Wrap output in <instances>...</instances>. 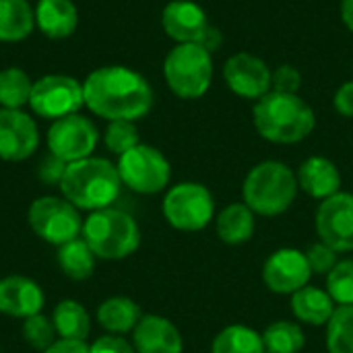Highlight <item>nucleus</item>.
Returning a JSON list of instances; mask_svg holds the SVG:
<instances>
[{"instance_id": "nucleus-1", "label": "nucleus", "mask_w": 353, "mask_h": 353, "mask_svg": "<svg viewBox=\"0 0 353 353\" xmlns=\"http://www.w3.org/2000/svg\"><path fill=\"white\" fill-rule=\"evenodd\" d=\"M83 93L85 105L110 122H134L147 116L153 105V89L147 79L118 64L93 70L83 83Z\"/></svg>"}, {"instance_id": "nucleus-2", "label": "nucleus", "mask_w": 353, "mask_h": 353, "mask_svg": "<svg viewBox=\"0 0 353 353\" xmlns=\"http://www.w3.org/2000/svg\"><path fill=\"white\" fill-rule=\"evenodd\" d=\"M62 196L79 211H99L114 205L122 180L118 168L103 157H85L66 165L60 180Z\"/></svg>"}, {"instance_id": "nucleus-3", "label": "nucleus", "mask_w": 353, "mask_h": 353, "mask_svg": "<svg viewBox=\"0 0 353 353\" xmlns=\"http://www.w3.org/2000/svg\"><path fill=\"white\" fill-rule=\"evenodd\" d=\"M252 120L263 139L279 145L304 141L316 124L312 108L298 93L277 91H269L254 103Z\"/></svg>"}, {"instance_id": "nucleus-4", "label": "nucleus", "mask_w": 353, "mask_h": 353, "mask_svg": "<svg viewBox=\"0 0 353 353\" xmlns=\"http://www.w3.org/2000/svg\"><path fill=\"white\" fill-rule=\"evenodd\" d=\"M81 236L93 254L103 261H122L141 244L137 221L128 213L112 207L89 213V217L83 221Z\"/></svg>"}, {"instance_id": "nucleus-5", "label": "nucleus", "mask_w": 353, "mask_h": 353, "mask_svg": "<svg viewBox=\"0 0 353 353\" xmlns=\"http://www.w3.org/2000/svg\"><path fill=\"white\" fill-rule=\"evenodd\" d=\"M298 192V178L281 161L254 165L244 180V203L252 213L273 217L288 211Z\"/></svg>"}, {"instance_id": "nucleus-6", "label": "nucleus", "mask_w": 353, "mask_h": 353, "mask_svg": "<svg viewBox=\"0 0 353 353\" xmlns=\"http://www.w3.org/2000/svg\"><path fill=\"white\" fill-rule=\"evenodd\" d=\"M163 77L180 99H199L213 81V54L201 43H178L163 60Z\"/></svg>"}, {"instance_id": "nucleus-7", "label": "nucleus", "mask_w": 353, "mask_h": 353, "mask_svg": "<svg viewBox=\"0 0 353 353\" xmlns=\"http://www.w3.org/2000/svg\"><path fill=\"white\" fill-rule=\"evenodd\" d=\"M29 228L48 244L62 246L74 238H81L83 219L79 209L64 196H39L31 203L27 213Z\"/></svg>"}, {"instance_id": "nucleus-8", "label": "nucleus", "mask_w": 353, "mask_h": 353, "mask_svg": "<svg viewBox=\"0 0 353 353\" xmlns=\"http://www.w3.org/2000/svg\"><path fill=\"white\" fill-rule=\"evenodd\" d=\"M118 174L124 186L139 194L161 192L172 176L170 161L151 145H137L118 159Z\"/></svg>"}, {"instance_id": "nucleus-9", "label": "nucleus", "mask_w": 353, "mask_h": 353, "mask_svg": "<svg viewBox=\"0 0 353 353\" xmlns=\"http://www.w3.org/2000/svg\"><path fill=\"white\" fill-rule=\"evenodd\" d=\"M215 203L203 184L182 182L168 190L163 199V215L168 223L182 232H199L213 219Z\"/></svg>"}, {"instance_id": "nucleus-10", "label": "nucleus", "mask_w": 353, "mask_h": 353, "mask_svg": "<svg viewBox=\"0 0 353 353\" xmlns=\"http://www.w3.org/2000/svg\"><path fill=\"white\" fill-rule=\"evenodd\" d=\"M31 110L39 118L60 120L70 114H79L85 105L83 85L68 74H46L33 83L29 97Z\"/></svg>"}, {"instance_id": "nucleus-11", "label": "nucleus", "mask_w": 353, "mask_h": 353, "mask_svg": "<svg viewBox=\"0 0 353 353\" xmlns=\"http://www.w3.org/2000/svg\"><path fill=\"white\" fill-rule=\"evenodd\" d=\"M99 141L95 124L81 114H70L54 120L48 130V149L64 163L91 157Z\"/></svg>"}, {"instance_id": "nucleus-12", "label": "nucleus", "mask_w": 353, "mask_h": 353, "mask_svg": "<svg viewBox=\"0 0 353 353\" xmlns=\"http://www.w3.org/2000/svg\"><path fill=\"white\" fill-rule=\"evenodd\" d=\"M316 234L337 252L353 250V194L337 192L323 201L316 211Z\"/></svg>"}, {"instance_id": "nucleus-13", "label": "nucleus", "mask_w": 353, "mask_h": 353, "mask_svg": "<svg viewBox=\"0 0 353 353\" xmlns=\"http://www.w3.org/2000/svg\"><path fill=\"white\" fill-rule=\"evenodd\" d=\"M271 68L254 54L238 52L228 58L223 66V79L232 93L242 99L259 101L271 91Z\"/></svg>"}, {"instance_id": "nucleus-14", "label": "nucleus", "mask_w": 353, "mask_h": 353, "mask_svg": "<svg viewBox=\"0 0 353 353\" xmlns=\"http://www.w3.org/2000/svg\"><path fill=\"white\" fill-rule=\"evenodd\" d=\"M39 145L37 124L23 110H0V159L25 161Z\"/></svg>"}, {"instance_id": "nucleus-15", "label": "nucleus", "mask_w": 353, "mask_h": 353, "mask_svg": "<svg viewBox=\"0 0 353 353\" xmlns=\"http://www.w3.org/2000/svg\"><path fill=\"white\" fill-rule=\"evenodd\" d=\"M312 271L306 254L296 248H281L271 254L263 267L265 285L275 294H296L306 288Z\"/></svg>"}, {"instance_id": "nucleus-16", "label": "nucleus", "mask_w": 353, "mask_h": 353, "mask_svg": "<svg viewBox=\"0 0 353 353\" xmlns=\"http://www.w3.org/2000/svg\"><path fill=\"white\" fill-rule=\"evenodd\" d=\"M161 25L176 43H201L211 27L207 12L192 0H172L161 12Z\"/></svg>"}, {"instance_id": "nucleus-17", "label": "nucleus", "mask_w": 353, "mask_h": 353, "mask_svg": "<svg viewBox=\"0 0 353 353\" xmlns=\"http://www.w3.org/2000/svg\"><path fill=\"white\" fill-rule=\"evenodd\" d=\"M46 304L43 290L29 277L8 275L0 279V312L12 319H29L41 312Z\"/></svg>"}, {"instance_id": "nucleus-18", "label": "nucleus", "mask_w": 353, "mask_h": 353, "mask_svg": "<svg viewBox=\"0 0 353 353\" xmlns=\"http://www.w3.org/2000/svg\"><path fill=\"white\" fill-rule=\"evenodd\" d=\"M137 353H182L180 331L163 316L145 314L132 331Z\"/></svg>"}, {"instance_id": "nucleus-19", "label": "nucleus", "mask_w": 353, "mask_h": 353, "mask_svg": "<svg viewBox=\"0 0 353 353\" xmlns=\"http://www.w3.org/2000/svg\"><path fill=\"white\" fill-rule=\"evenodd\" d=\"M298 186L312 199H329L341 188V174L337 165L321 155L308 157L298 170Z\"/></svg>"}, {"instance_id": "nucleus-20", "label": "nucleus", "mask_w": 353, "mask_h": 353, "mask_svg": "<svg viewBox=\"0 0 353 353\" xmlns=\"http://www.w3.org/2000/svg\"><path fill=\"white\" fill-rule=\"evenodd\" d=\"M35 23L50 39H64L77 31L79 10L70 0H39L35 6Z\"/></svg>"}, {"instance_id": "nucleus-21", "label": "nucleus", "mask_w": 353, "mask_h": 353, "mask_svg": "<svg viewBox=\"0 0 353 353\" xmlns=\"http://www.w3.org/2000/svg\"><path fill=\"white\" fill-rule=\"evenodd\" d=\"M141 308L137 302L124 296L108 298L97 308V323L110 333V335H124L134 331V327L141 321Z\"/></svg>"}, {"instance_id": "nucleus-22", "label": "nucleus", "mask_w": 353, "mask_h": 353, "mask_svg": "<svg viewBox=\"0 0 353 353\" xmlns=\"http://www.w3.org/2000/svg\"><path fill=\"white\" fill-rule=\"evenodd\" d=\"M292 310L298 321L319 327L329 323L335 312V302L329 292H323L319 288H302L292 294Z\"/></svg>"}, {"instance_id": "nucleus-23", "label": "nucleus", "mask_w": 353, "mask_h": 353, "mask_svg": "<svg viewBox=\"0 0 353 353\" xmlns=\"http://www.w3.org/2000/svg\"><path fill=\"white\" fill-rule=\"evenodd\" d=\"M217 234L225 244L238 246L252 238L254 234V213L244 203L228 205L217 217Z\"/></svg>"}, {"instance_id": "nucleus-24", "label": "nucleus", "mask_w": 353, "mask_h": 353, "mask_svg": "<svg viewBox=\"0 0 353 353\" xmlns=\"http://www.w3.org/2000/svg\"><path fill=\"white\" fill-rule=\"evenodd\" d=\"M35 27V10L27 0H0V41H21Z\"/></svg>"}, {"instance_id": "nucleus-25", "label": "nucleus", "mask_w": 353, "mask_h": 353, "mask_svg": "<svg viewBox=\"0 0 353 353\" xmlns=\"http://www.w3.org/2000/svg\"><path fill=\"white\" fill-rule=\"evenodd\" d=\"M95 254L83 238H74L62 246H58V267L72 281H85L95 271Z\"/></svg>"}, {"instance_id": "nucleus-26", "label": "nucleus", "mask_w": 353, "mask_h": 353, "mask_svg": "<svg viewBox=\"0 0 353 353\" xmlns=\"http://www.w3.org/2000/svg\"><path fill=\"white\" fill-rule=\"evenodd\" d=\"M52 323L60 339L85 341L91 333V319L77 300H62L52 312Z\"/></svg>"}, {"instance_id": "nucleus-27", "label": "nucleus", "mask_w": 353, "mask_h": 353, "mask_svg": "<svg viewBox=\"0 0 353 353\" xmlns=\"http://www.w3.org/2000/svg\"><path fill=\"white\" fill-rule=\"evenodd\" d=\"M33 83L29 74L17 66L0 70V105L6 110H21L29 103Z\"/></svg>"}, {"instance_id": "nucleus-28", "label": "nucleus", "mask_w": 353, "mask_h": 353, "mask_svg": "<svg viewBox=\"0 0 353 353\" xmlns=\"http://www.w3.org/2000/svg\"><path fill=\"white\" fill-rule=\"evenodd\" d=\"M213 353H265L263 335L244 325H232L215 337Z\"/></svg>"}, {"instance_id": "nucleus-29", "label": "nucleus", "mask_w": 353, "mask_h": 353, "mask_svg": "<svg viewBox=\"0 0 353 353\" xmlns=\"http://www.w3.org/2000/svg\"><path fill=\"white\" fill-rule=\"evenodd\" d=\"M263 343L269 353H300L306 339L296 323L277 321L263 333Z\"/></svg>"}, {"instance_id": "nucleus-30", "label": "nucleus", "mask_w": 353, "mask_h": 353, "mask_svg": "<svg viewBox=\"0 0 353 353\" xmlns=\"http://www.w3.org/2000/svg\"><path fill=\"white\" fill-rule=\"evenodd\" d=\"M327 325L329 353H353V306H337Z\"/></svg>"}, {"instance_id": "nucleus-31", "label": "nucleus", "mask_w": 353, "mask_h": 353, "mask_svg": "<svg viewBox=\"0 0 353 353\" xmlns=\"http://www.w3.org/2000/svg\"><path fill=\"white\" fill-rule=\"evenodd\" d=\"M23 339L27 345H31L33 350L37 352H46L50 345H54L58 339V333L54 329V323L52 319L43 316L41 312L35 314V316H29L23 321Z\"/></svg>"}, {"instance_id": "nucleus-32", "label": "nucleus", "mask_w": 353, "mask_h": 353, "mask_svg": "<svg viewBox=\"0 0 353 353\" xmlns=\"http://www.w3.org/2000/svg\"><path fill=\"white\" fill-rule=\"evenodd\" d=\"M327 292L339 306H353V261H341L327 275Z\"/></svg>"}, {"instance_id": "nucleus-33", "label": "nucleus", "mask_w": 353, "mask_h": 353, "mask_svg": "<svg viewBox=\"0 0 353 353\" xmlns=\"http://www.w3.org/2000/svg\"><path fill=\"white\" fill-rule=\"evenodd\" d=\"M103 141H105V147L120 157V155H124L126 151H130L132 147L139 145V130H137L134 122L114 120V122L108 124Z\"/></svg>"}, {"instance_id": "nucleus-34", "label": "nucleus", "mask_w": 353, "mask_h": 353, "mask_svg": "<svg viewBox=\"0 0 353 353\" xmlns=\"http://www.w3.org/2000/svg\"><path fill=\"white\" fill-rule=\"evenodd\" d=\"M304 254H306V261H308L312 273H327L329 275L337 265V250H333L325 242L312 244Z\"/></svg>"}, {"instance_id": "nucleus-35", "label": "nucleus", "mask_w": 353, "mask_h": 353, "mask_svg": "<svg viewBox=\"0 0 353 353\" xmlns=\"http://www.w3.org/2000/svg\"><path fill=\"white\" fill-rule=\"evenodd\" d=\"M302 87V77L300 70L292 64H281L273 70L271 74V91L277 93H298Z\"/></svg>"}, {"instance_id": "nucleus-36", "label": "nucleus", "mask_w": 353, "mask_h": 353, "mask_svg": "<svg viewBox=\"0 0 353 353\" xmlns=\"http://www.w3.org/2000/svg\"><path fill=\"white\" fill-rule=\"evenodd\" d=\"M89 353H137V350L120 335H103L89 345Z\"/></svg>"}, {"instance_id": "nucleus-37", "label": "nucleus", "mask_w": 353, "mask_h": 353, "mask_svg": "<svg viewBox=\"0 0 353 353\" xmlns=\"http://www.w3.org/2000/svg\"><path fill=\"white\" fill-rule=\"evenodd\" d=\"M66 165L68 163H64L62 159H58V157H54L50 153V157H46L41 161V165H39V178H41V182H46V184H60Z\"/></svg>"}, {"instance_id": "nucleus-38", "label": "nucleus", "mask_w": 353, "mask_h": 353, "mask_svg": "<svg viewBox=\"0 0 353 353\" xmlns=\"http://www.w3.org/2000/svg\"><path fill=\"white\" fill-rule=\"evenodd\" d=\"M333 105L337 110V114L345 116V118H353V81L343 83L333 97Z\"/></svg>"}, {"instance_id": "nucleus-39", "label": "nucleus", "mask_w": 353, "mask_h": 353, "mask_svg": "<svg viewBox=\"0 0 353 353\" xmlns=\"http://www.w3.org/2000/svg\"><path fill=\"white\" fill-rule=\"evenodd\" d=\"M41 353H89V345L85 341H74V339H58L54 345H50Z\"/></svg>"}, {"instance_id": "nucleus-40", "label": "nucleus", "mask_w": 353, "mask_h": 353, "mask_svg": "<svg viewBox=\"0 0 353 353\" xmlns=\"http://www.w3.org/2000/svg\"><path fill=\"white\" fill-rule=\"evenodd\" d=\"M223 41V37H221V33H219V29L217 27H209V31H207V35H205V39L201 41V46H205L211 54H213V50H217V46Z\"/></svg>"}, {"instance_id": "nucleus-41", "label": "nucleus", "mask_w": 353, "mask_h": 353, "mask_svg": "<svg viewBox=\"0 0 353 353\" xmlns=\"http://www.w3.org/2000/svg\"><path fill=\"white\" fill-rule=\"evenodd\" d=\"M341 19L353 33V0H341Z\"/></svg>"}]
</instances>
